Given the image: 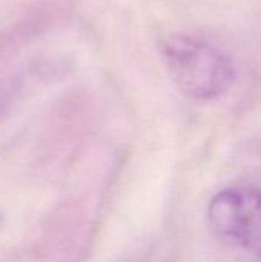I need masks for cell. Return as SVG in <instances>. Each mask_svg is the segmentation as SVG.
<instances>
[{
	"label": "cell",
	"instance_id": "obj_1",
	"mask_svg": "<svg viewBox=\"0 0 261 262\" xmlns=\"http://www.w3.org/2000/svg\"><path fill=\"white\" fill-rule=\"evenodd\" d=\"M160 51L172 81L188 97L215 100L235 81L234 61L208 40L189 34H171L163 38Z\"/></svg>",
	"mask_w": 261,
	"mask_h": 262
},
{
	"label": "cell",
	"instance_id": "obj_3",
	"mask_svg": "<svg viewBox=\"0 0 261 262\" xmlns=\"http://www.w3.org/2000/svg\"><path fill=\"white\" fill-rule=\"evenodd\" d=\"M0 221H2V215H0Z\"/></svg>",
	"mask_w": 261,
	"mask_h": 262
},
{
	"label": "cell",
	"instance_id": "obj_2",
	"mask_svg": "<svg viewBox=\"0 0 261 262\" xmlns=\"http://www.w3.org/2000/svg\"><path fill=\"white\" fill-rule=\"evenodd\" d=\"M208 221L218 239L261 258V189L249 186L218 192L208 206Z\"/></svg>",
	"mask_w": 261,
	"mask_h": 262
}]
</instances>
